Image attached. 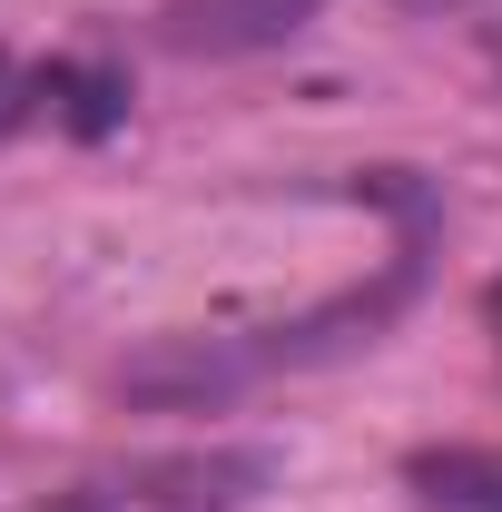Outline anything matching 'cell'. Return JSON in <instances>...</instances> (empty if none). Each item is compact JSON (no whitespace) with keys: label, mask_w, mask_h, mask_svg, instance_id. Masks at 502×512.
Masks as SVG:
<instances>
[{"label":"cell","mask_w":502,"mask_h":512,"mask_svg":"<svg viewBox=\"0 0 502 512\" xmlns=\"http://www.w3.org/2000/svg\"><path fill=\"white\" fill-rule=\"evenodd\" d=\"M0 89H10V69H0Z\"/></svg>","instance_id":"obj_2"},{"label":"cell","mask_w":502,"mask_h":512,"mask_svg":"<svg viewBox=\"0 0 502 512\" xmlns=\"http://www.w3.org/2000/svg\"><path fill=\"white\" fill-rule=\"evenodd\" d=\"M493 316H502V296H493Z\"/></svg>","instance_id":"obj_3"},{"label":"cell","mask_w":502,"mask_h":512,"mask_svg":"<svg viewBox=\"0 0 502 512\" xmlns=\"http://www.w3.org/2000/svg\"><path fill=\"white\" fill-rule=\"evenodd\" d=\"M276 483V444H168V453H119L89 463L20 512H247Z\"/></svg>","instance_id":"obj_1"}]
</instances>
